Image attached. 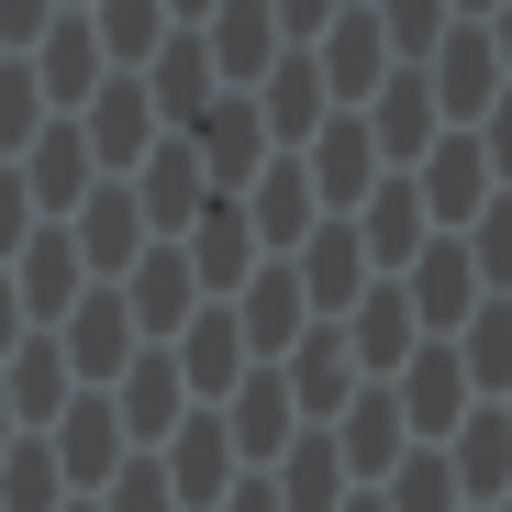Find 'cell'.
I'll list each match as a JSON object with an SVG mask.
<instances>
[{"label":"cell","mask_w":512,"mask_h":512,"mask_svg":"<svg viewBox=\"0 0 512 512\" xmlns=\"http://www.w3.org/2000/svg\"><path fill=\"white\" fill-rule=\"evenodd\" d=\"M479 268H490V279H512V201H501V212H479Z\"/></svg>","instance_id":"obj_4"},{"label":"cell","mask_w":512,"mask_h":512,"mask_svg":"<svg viewBox=\"0 0 512 512\" xmlns=\"http://www.w3.org/2000/svg\"><path fill=\"white\" fill-rule=\"evenodd\" d=\"M346 512H390V501H346Z\"/></svg>","instance_id":"obj_6"},{"label":"cell","mask_w":512,"mask_h":512,"mask_svg":"<svg viewBox=\"0 0 512 512\" xmlns=\"http://www.w3.org/2000/svg\"><path fill=\"white\" fill-rule=\"evenodd\" d=\"M279 45V12H268V0H234V12L212 23V56L234 67V78H256V56H268Z\"/></svg>","instance_id":"obj_3"},{"label":"cell","mask_w":512,"mask_h":512,"mask_svg":"<svg viewBox=\"0 0 512 512\" xmlns=\"http://www.w3.org/2000/svg\"><path fill=\"white\" fill-rule=\"evenodd\" d=\"M357 357L368 368H412V301L401 290H368L357 301Z\"/></svg>","instance_id":"obj_2"},{"label":"cell","mask_w":512,"mask_h":512,"mask_svg":"<svg viewBox=\"0 0 512 512\" xmlns=\"http://www.w3.org/2000/svg\"><path fill=\"white\" fill-rule=\"evenodd\" d=\"M412 412H423V435H446V423L468 412V368H457V357H412V368H401V423H412Z\"/></svg>","instance_id":"obj_1"},{"label":"cell","mask_w":512,"mask_h":512,"mask_svg":"<svg viewBox=\"0 0 512 512\" xmlns=\"http://www.w3.org/2000/svg\"><path fill=\"white\" fill-rule=\"evenodd\" d=\"M479 156H501V179H512V90L490 101V134H479Z\"/></svg>","instance_id":"obj_5"}]
</instances>
